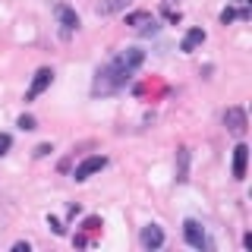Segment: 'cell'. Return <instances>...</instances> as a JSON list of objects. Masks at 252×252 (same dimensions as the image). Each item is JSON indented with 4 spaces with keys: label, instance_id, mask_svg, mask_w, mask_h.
I'll return each mask as SVG.
<instances>
[{
    "label": "cell",
    "instance_id": "12",
    "mask_svg": "<svg viewBox=\"0 0 252 252\" xmlns=\"http://www.w3.org/2000/svg\"><path fill=\"white\" fill-rule=\"evenodd\" d=\"M186 164H189V152H186V148H180V167H177V180H180V183L186 180Z\"/></svg>",
    "mask_w": 252,
    "mask_h": 252
},
{
    "label": "cell",
    "instance_id": "7",
    "mask_svg": "<svg viewBox=\"0 0 252 252\" xmlns=\"http://www.w3.org/2000/svg\"><path fill=\"white\" fill-rule=\"evenodd\" d=\"M54 16L60 19V26L66 29V32L79 29V16H76V10H73V6H66V3H54Z\"/></svg>",
    "mask_w": 252,
    "mask_h": 252
},
{
    "label": "cell",
    "instance_id": "3",
    "mask_svg": "<svg viewBox=\"0 0 252 252\" xmlns=\"http://www.w3.org/2000/svg\"><path fill=\"white\" fill-rule=\"evenodd\" d=\"M104 167H107V158L104 155H92V158H85V161L73 170V177L76 180H89L92 173H98V170H104Z\"/></svg>",
    "mask_w": 252,
    "mask_h": 252
},
{
    "label": "cell",
    "instance_id": "2",
    "mask_svg": "<svg viewBox=\"0 0 252 252\" xmlns=\"http://www.w3.org/2000/svg\"><path fill=\"white\" fill-rule=\"evenodd\" d=\"M183 236L192 249H208V240H205V230H202L199 220H192V218L183 220Z\"/></svg>",
    "mask_w": 252,
    "mask_h": 252
},
{
    "label": "cell",
    "instance_id": "8",
    "mask_svg": "<svg viewBox=\"0 0 252 252\" xmlns=\"http://www.w3.org/2000/svg\"><path fill=\"white\" fill-rule=\"evenodd\" d=\"M246 164H249V148L240 142V145L233 148V180H243V177H246Z\"/></svg>",
    "mask_w": 252,
    "mask_h": 252
},
{
    "label": "cell",
    "instance_id": "14",
    "mask_svg": "<svg viewBox=\"0 0 252 252\" xmlns=\"http://www.w3.org/2000/svg\"><path fill=\"white\" fill-rule=\"evenodd\" d=\"M10 145H13V139L6 136V132H0V158H3L6 152H10Z\"/></svg>",
    "mask_w": 252,
    "mask_h": 252
},
{
    "label": "cell",
    "instance_id": "4",
    "mask_svg": "<svg viewBox=\"0 0 252 252\" xmlns=\"http://www.w3.org/2000/svg\"><path fill=\"white\" fill-rule=\"evenodd\" d=\"M224 126L233 132V136H243V132H246V110L243 107H227L224 110Z\"/></svg>",
    "mask_w": 252,
    "mask_h": 252
},
{
    "label": "cell",
    "instance_id": "9",
    "mask_svg": "<svg viewBox=\"0 0 252 252\" xmlns=\"http://www.w3.org/2000/svg\"><path fill=\"white\" fill-rule=\"evenodd\" d=\"M132 0H101L98 3V16H114V13H120V10H126Z\"/></svg>",
    "mask_w": 252,
    "mask_h": 252
},
{
    "label": "cell",
    "instance_id": "11",
    "mask_svg": "<svg viewBox=\"0 0 252 252\" xmlns=\"http://www.w3.org/2000/svg\"><path fill=\"white\" fill-rule=\"evenodd\" d=\"M145 22H155L152 13H129L126 16V26H145Z\"/></svg>",
    "mask_w": 252,
    "mask_h": 252
},
{
    "label": "cell",
    "instance_id": "1",
    "mask_svg": "<svg viewBox=\"0 0 252 252\" xmlns=\"http://www.w3.org/2000/svg\"><path fill=\"white\" fill-rule=\"evenodd\" d=\"M142 63H145V51H139V47H126V51H120L114 60L107 63V66L98 69L92 92L94 94H114V92H120L123 85L136 76V69L142 66Z\"/></svg>",
    "mask_w": 252,
    "mask_h": 252
},
{
    "label": "cell",
    "instance_id": "15",
    "mask_svg": "<svg viewBox=\"0 0 252 252\" xmlns=\"http://www.w3.org/2000/svg\"><path fill=\"white\" fill-rule=\"evenodd\" d=\"M47 224H51V230H54V233H57V236H63V224H60V220H57V218H47Z\"/></svg>",
    "mask_w": 252,
    "mask_h": 252
},
{
    "label": "cell",
    "instance_id": "13",
    "mask_svg": "<svg viewBox=\"0 0 252 252\" xmlns=\"http://www.w3.org/2000/svg\"><path fill=\"white\" fill-rule=\"evenodd\" d=\"M16 126H19V129H26V132H29V129H35V126H38V123H35V117H29V114H22V117H19V120H16Z\"/></svg>",
    "mask_w": 252,
    "mask_h": 252
},
{
    "label": "cell",
    "instance_id": "17",
    "mask_svg": "<svg viewBox=\"0 0 252 252\" xmlns=\"http://www.w3.org/2000/svg\"><path fill=\"white\" fill-rule=\"evenodd\" d=\"M233 16H236L233 10H224V13H220V22H224V26H227V22H233Z\"/></svg>",
    "mask_w": 252,
    "mask_h": 252
},
{
    "label": "cell",
    "instance_id": "10",
    "mask_svg": "<svg viewBox=\"0 0 252 252\" xmlns=\"http://www.w3.org/2000/svg\"><path fill=\"white\" fill-rule=\"evenodd\" d=\"M202 41H205V32H202V29H189V32H186V38H183V44H180V51H186V54H189V51H195V47H199Z\"/></svg>",
    "mask_w": 252,
    "mask_h": 252
},
{
    "label": "cell",
    "instance_id": "16",
    "mask_svg": "<svg viewBox=\"0 0 252 252\" xmlns=\"http://www.w3.org/2000/svg\"><path fill=\"white\" fill-rule=\"evenodd\" d=\"M51 152H54L51 145H38V148H35V155H38V158H44V155H51Z\"/></svg>",
    "mask_w": 252,
    "mask_h": 252
},
{
    "label": "cell",
    "instance_id": "5",
    "mask_svg": "<svg viewBox=\"0 0 252 252\" xmlns=\"http://www.w3.org/2000/svg\"><path fill=\"white\" fill-rule=\"evenodd\" d=\"M51 82H54V73H51V69H47V66H44V69H38L35 79H32V85H29V92H26V101H35Z\"/></svg>",
    "mask_w": 252,
    "mask_h": 252
},
{
    "label": "cell",
    "instance_id": "6",
    "mask_svg": "<svg viewBox=\"0 0 252 252\" xmlns=\"http://www.w3.org/2000/svg\"><path fill=\"white\" fill-rule=\"evenodd\" d=\"M139 240H142V246H145V249H161L164 246V230L158 224H148V227H142Z\"/></svg>",
    "mask_w": 252,
    "mask_h": 252
}]
</instances>
